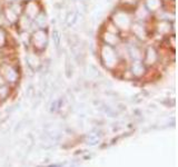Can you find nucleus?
Listing matches in <instances>:
<instances>
[{"label":"nucleus","mask_w":178,"mask_h":167,"mask_svg":"<svg viewBox=\"0 0 178 167\" xmlns=\"http://www.w3.org/2000/svg\"><path fill=\"white\" fill-rule=\"evenodd\" d=\"M102 58L105 60V64L108 67L115 66L116 64V55L114 52V50L111 49L110 47H104L102 48Z\"/></svg>","instance_id":"1"},{"label":"nucleus","mask_w":178,"mask_h":167,"mask_svg":"<svg viewBox=\"0 0 178 167\" xmlns=\"http://www.w3.org/2000/svg\"><path fill=\"white\" fill-rule=\"evenodd\" d=\"M114 21L116 23L118 27L122 28V29H127L128 26H129V23H130V20H129V18L126 13H124V12H118L115 15L114 17Z\"/></svg>","instance_id":"2"},{"label":"nucleus","mask_w":178,"mask_h":167,"mask_svg":"<svg viewBox=\"0 0 178 167\" xmlns=\"http://www.w3.org/2000/svg\"><path fill=\"white\" fill-rule=\"evenodd\" d=\"M33 42H35V46L37 48H42L46 42H47V35L44 31H41L39 30L37 33H35L33 36Z\"/></svg>","instance_id":"3"},{"label":"nucleus","mask_w":178,"mask_h":167,"mask_svg":"<svg viewBox=\"0 0 178 167\" xmlns=\"http://www.w3.org/2000/svg\"><path fill=\"white\" fill-rule=\"evenodd\" d=\"M38 13V7L36 4H33V2H29L27 6V15L30 18H33V17H36V15Z\"/></svg>","instance_id":"4"},{"label":"nucleus","mask_w":178,"mask_h":167,"mask_svg":"<svg viewBox=\"0 0 178 167\" xmlns=\"http://www.w3.org/2000/svg\"><path fill=\"white\" fill-rule=\"evenodd\" d=\"M105 40L107 41V44H109V45H115L118 42V38H117V36L116 35H114V33H105Z\"/></svg>","instance_id":"5"},{"label":"nucleus","mask_w":178,"mask_h":167,"mask_svg":"<svg viewBox=\"0 0 178 167\" xmlns=\"http://www.w3.org/2000/svg\"><path fill=\"white\" fill-rule=\"evenodd\" d=\"M66 20H67L68 26L71 27V26H73V25L78 21V13L77 12H71V13L68 16V18H67Z\"/></svg>","instance_id":"6"},{"label":"nucleus","mask_w":178,"mask_h":167,"mask_svg":"<svg viewBox=\"0 0 178 167\" xmlns=\"http://www.w3.org/2000/svg\"><path fill=\"white\" fill-rule=\"evenodd\" d=\"M60 33L57 30V29H54L52 30V40H54V44H55L56 48H58L59 47V45H60Z\"/></svg>","instance_id":"7"},{"label":"nucleus","mask_w":178,"mask_h":167,"mask_svg":"<svg viewBox=\"0 0 178 167\" xmlns=\"http://www.w3.org/2000/svg\"><path fill=\"white\" fill-rule=\"evenodd\" d=\"M27 60H28V64L30 65V66L32 67V68H36V67L39 65V59L36 57V56L33 55H29L27 57Z\"/></svg>","instance_id":"8"},{"label":"nucleus","mask_w":178,"mask_h":167,"mask_svg":"<svg viewBox=\"0 0 178 167\" xmlns=\"http://www.w3.org/2000/svg\"><path fill=\"white\" fill-rule=\"evenodd\" d=\"M133 30H134V33H136L139 38H145V30L141 26H139V25H135L134 28H133Z\"/></svg>","instance_id":"9"},{"label":"nucleus","mask_w":178,"mask_h":167,"mask_svg":"<svg viewBox=\"0 0 178 167\" xmlns=\"http://www.w3.org/2000/svg\"><path fill=\"white\" fill-rule=\"evenodd\" d=\"M133 72L135 75L139 76V75H141L144 72V67L141 66L139 62H135L133 65Z\"/></svg>","instance_id":"10"},{"label":"nucleus","mask_w":178,"mask_h":167,"mask_svg":"<svg viewBox=\"0 0 178 167\" xmlns=\"http://www.w3.org/2000/svg\"><path fill=\"white\" fill-rule=\"evenodd\" d=\"M156 60V52L153 48H149L148 49V52H147V62L148 64H153L154 61Z\"/></svg>","instance_id":"11"},{"label":"nucleus","mask_w":178,"mask_h":167,"mask_svg":"<svg viewBox=\"0 0 178 167\" xmlns=\"http://www.w3.org/2000/svg\"><path fill=\"white\" fill-rule=\"evenodd\" d=\"M147 5L149 7L151 10H155L158 9L159 6H160V1L159 0H147Z\"/></svg>","instance_id":"12"},{"label":"nucleus","mask_w":178,"mask_h":167,"mask_svg":"<svg viewBox=\"0 0 178 167\" xmlns=\"http://www.w3.org/2000/svg\"><path fill=\"white\" fill-rule=\"evenodd\" d=\"M6 76H7V78L10 80V81H13L15 79H16V72L13 71L11 68H9V67H7L6 68Z\"/></svg>","instance_id":"13"},{"label":"nucleus","mask_w":178,"mask_h":167,"mask_svg":"<svg viewBox=\"0 0 178 167\" xmlns=\"http://www.w3.org/2000/svg\"><path fill=\"white\" fill-rule=\"evenodd\" d=\"M70 71L72 72L71 62H70V59H69V57H66V74H67V76H68V77H70V76H71Z\"/></svg>","instance_id":"14"},{"label":"nucleus","mask_w":178,"mask_h":167,"mask_svg":"<svg viewBox=\"0 0 178 167\" xmlns=\"http://www.w3.org/2000/svg\"><path fill=\"white\" fill-rule=\"evenodd\" d=\"M169 30V25L167 22H161L159 23V31L160 33H167Z\"/></svg>","instance_id":"15"},{"label":"nucleus","mask_w":178,"mask_h":167,"mask_svg":"<svg viewBox=\"0 0 178 167\" xmlns=\"http://www.w3.org/2000/svg\"><path fill=\"white\" fill-rule=\"evenodd\" d=\"M16 12L12 10V9H9V10H7V17H8V19H10L11 21H13L15 19H16Z\"/></svg>","instance_id":"16"},{"label":"nucleus","mask_w":178,"mask_h":167,"mask_svg":"<svg viewBox=\"0 0 178 167\" xmlns=\"http://www.w3.org/2000/svg\"><path fill=\"white\" fill-rule=\"evenodd\" d=\"M146 15H147V11L145 10L143 7H140L138 9V11H137V17H138V18H145Z\"/></svg>","instance_id":"17"},{"label":"nucleus","mask_w":178,"mask_h":167,"mask_svg":"<svg viewBox=\"0 0 178 167\" xmlns=\"http://www.w3.org/2000/svg\"><path fill=\"white\" fill-rule=\"evenodd\" d=\"M37 21H38V23L40 26H44V25H46V17H44V15H40V16L37 18Z\"/></svg>","instance_id":"18"},{"label":"nucleus","mask_w":178,"mask_h":167,"mask_svg":"<svg viewBox=\"0 0 178 167\" xmlns=\"http://www.w3.org/2000/svg\"><path fill=\"white\" fill-rule=\"evenodd\" d=\"M21 27L22 28H28V27H29V20H28L26 17L21 18Z\"/></svg>","instance_id":"19"},{"label":"nucleus","mask_w":178,"mask_h":167,"mask_svg":"<svg viewBox=\"0 0 178 167\" xmlns=\"http://www.w3.org/2000/svg\"><path fill=\"white\" fill-rule=\"evenodd\" d=\"M4 41H5V37H4V33H2V31H0V46L4 44Z\"/></svg>","instance_id":"20"},{"label":"nucleus","mask_w":178,"mask_h":167,"mask_svg":"<svg viewBox=\"0 0 178 167\" xmlns=\"http://www.w3.org/2000/svg\"><path fill=\"white\" fill-rule=\"evenodd\" d=\"M1 83H2V81H1V79H0V84H1Z\"/></svg>","instance_id":"21"}]
</instances>
